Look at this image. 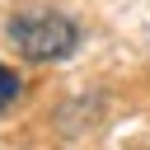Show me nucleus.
Wrapping results in <instances>:
<instances>
[{
    "label": "nucleus",
    "instance_id": "obj_1",
    "mask_svg": "<svg viewBox=\"0 0 150 150\" xmlns=\"http://www.w3.org/2000/svg\"><path fill=\"white\" fill-rule=\"evenodd\" d=\"M5 33H9L14 52H19V56H28V61H61V56H70V52H75V42H80V28H75L66 14L42 9V5L9 14Z\"/></svg>",
    "mask_w": 150,
    "mask_h": 150
},
{
    "label": "nucleus",
    "instance_id": "obj_2",
    "mask_svg": "<svg viewBox=\"0 0 150 150\" xmlns=\"http://www.w3.org/2000/svg\"><path fill=\"white\" fill-rule=\"evenodd\" d=\"M19 89H23V84H19V75H14L9 66H0V112H5V108L19 98Z\"/></svg>",
    "mask_w": 150,
    "mask_h": 150
}]
</instances>
